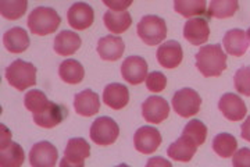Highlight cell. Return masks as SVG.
I'll use <instances>...</instances> for the list:
<instances>
[{"mask_svg": "<svg viewBox=\"0 0 250 167\" xmlns=\"http://www.w3.org/2000/svg\"><path fill=\"white\" fill-rule=\"evenodd\" d=\"M196 67L205 77H218L227 69V54L220 45L202 46L196 54Z\"/></svg>", "mask_w": 250, "mask_h": 167, "instance_id": "6da1fadb", "label": "cell"}, {"mask_svg": "<svg viewBox=\"0 0 250 167\" xmlns=\"http://www.w3.org/2000/svg\"><path fill=\"white\" fill-rule=\"evenodd\" d=\"M62 18L57 11L50 7H36L28 16V28L32 34L39 36L50 35L57 31Z\"/></svg>", "mask_w": 250, "mask_h": 167, "instance_id": "7a4b0ae2", "label": "cell"}, {"mask_svg": "<svg viewBox=\"0 0 250 167\" xmlns=\"http://www.w3.org/2000/svg\"><path fill=\"white\" fill-rule=\"evenodd\" d=\"M4 77L11 87L18 91H25L36 84V67L32 63L18 59L6 69Z\"/></svg>", "mask_w": 250, "mask_h": 167, "instance_id": "3957f363", "label": "cell"}, {"mask_svg": "<svg viewBox=\"0 0 250 167\" xmlns=\"http://www.w3.org/2000/svg\"><path fill=\"white\" fill-rule=\"evenodd\" d=\"M136 32L143 44L154 46L160 45L166 39L167 25L159 16H145L136 26Z\"/></svg>", "mask_w": 250, "mask_h": 167, "instance_id": "277c9868", "label": "cell"}, {"mask_svg": "<svg viewBox=\"0 0 250 167\" xmlns=\"http://www.w3.org/2000/svg\"><path fill=\"white\" fill-rule=\"evenodd\" d=\"M90 140L96 145L107 146L117 141L120 135V127L118 124L110 119V117H99L90 125Z\"/></svg>", "mask_w": 250, "mask_h": 167, "instance_id": "5b68a950", "label": "cell"}, {"mask_svg": "<svg viewBox=\"0 0 250 167\" xmlns=\"http://www.w3.org/2000/svg\"><path fill=\"white\" fill-rule=\"evenodd\" d=\"M200 105H202V97L195 89H179L172 96L174 112L184 119L197 115L200 110Z\"/></svg>", "mask_w": 250, "mask_h": 167, "instance_id": "8992f818", "label": "cell"}, {"mask_svg": "<svg viewBox=\"0 0 250 167\" xmlns=\"http://www.w3.org/2000/svg\"><path fill=\"white\" fill-rule=\"evenodd\" d=\"M1 145H0V165L3 167H20L24 163V149L16 143L10 142V132L1 125Z\"/></svg>", "mask_w": 250, "mask_h": 167, "instance_id": "52a82bcc", "label": "cell"}, {"mask_svg": "<svg viewBox=\"0 0 250 167\" xmlns=\"http://www.w3.org/2000/svg\"><path fill=\"white\" fill-rule=\"evenodd\" d=\"M90 156V146L83 138H71L67 142L64 150L62 166L81 167L85 165V160Z\"/></svg>", "mask_w": 250, "mask_h": 167, "instance_id": "ba28073f", "label": "cell"}, {"mask_svg": "<svg viewBox=\"0 0 250 167\" xmlns=\"http://www.w3.org/2000/svg\"><path fill=\"white\" fill-rule=\"evenodd\" d=\"M161 134L157 128L145 125L141 127L134 135L135 149L143 155H150L159 149L161 145Z\"/></svg>", "mask_w": 250, "mask_h": 167, "instance_id": "9c48e42d", "label": "cell"}, {"mask_svg": "<svg viewBox=\"0 0 250 167\" xmlns=\"http://www.w3.org/2000/svg\"><path fill=\"white\" fill-rule=\"evenodd\" d=\"M121 75L128 84L139 85L147 77V63L141 56H129L121 66Z\"/></svg>", "mask_w": 250, "mask_h": 167, "instance_id": "30bf717a", "label": "cell"}, {"mask_svg": "<svg viewBox=\"0 0 250 167\" xmlns=\"http://www.w3.org/2000/svg\"><path fill=\"white\" fill-rule=\"evenodd\" d=\"M142 115L147 123L160 124L170 115V105L160 96L147 97L142 103Z\"/></svg>", "mask_w": 250, "mask_h": 167, "instance_id": "8fae6325", "label": "cell"}, {"mask_svg": "<svg viewBox=\"0 0 250 167\" xmlns=\"http://www.w3.org/2000/svg\"><path fill=\"white\" fill-rule=\"evenodd\" d=\"M57 156L59 153L53 143L38 142L29 152V163L34 167H53L57 163Z\"/></svg>", "mask_w": 250, "mask_h": 167, "instance_id": "7c38bea8", "label": "cell"}, {"mask_svg": "<svg viewBox=\"0 0 250 167\" xmlns=\"http://www.w3.org/2000/svg\"><path fill=\"white\" fill-rule=\"evenodd\" d=\"M67 20L71 28L82 31L89 28L95 21V11L86 3H74L67 11Z\"/></svg>", "mask_w": 250, "mask_h": 167, "instance_id": "4fadbf2b", "label": "cell"}, {"mask_svg": "<svg viewBox=\"0 0 250 167\" xmlns=\"http://www.w3.org/2000/svg\"><path fill=\"white\" fill-rule=\"evenodd\" d=\"M218 109L223 116L229 121H239L246 116V105L236 94H225L218 102Z\"/></svg>", "mask_w": 250, "mask_h": 167, "instance_id": "5bb4252c", "label": "cell"}, {"mask_svg": "<svg viewBox=\"0 0 250 167\" xmlns=\"http://www.w3.org/2000/svg\"><path fill=\"white\" fill-rule=\"evenodd\" d=\"M210 36V28L208 23L205 18L192 17L188 20L184 25V38L189 44L199 46V45L206 44Z\"/></svg>", "mask_w": 250, "mask_h": 167, "instance_id": "9a60e30c", "label": "cell"}, {"mask_svg": "<svg viewBox=\"0 0 250 167\" xmlns=\"http://www.w3.org/2000/svg\"><path fill=\"white\" fill-rule=\"evenodd\" d=\"M157 62L164 69H175L178 67L184 59L182 46L177 41H168L159 46L157 49Z\"/></svg>", "mask_w": 250, "mask_h": 167, "instance_id": "2e32d148", "label": "cell"}, {"mask_svg": "<svg viewBox=\"0 0 250 167\" xmlns=\"http://www.w3.org/2000/svg\"><path fill=\"white\" fill-rule=\"evenodd\" d=\"M124 41L117 35H107L100 38L98 42V53L103 60L117 62L124 53Z\"/></svg>", "mask_w": 250, "mask_h": 167, "instance_id": "e0dca14e", "label": "cell"}, {"mask_svg": "<svg viewBox=\"0 0 250 167\" xmlns=\"http://www.w3.org/2000/svg\"><path fill=\"white\" fill-rule=\"evenodd\" d=\"M67 117V109L62 105L50 102L43 112L34 113V121L42 128H53Z\"/></svg>", "mask_w": 250, "mask_h": 167, "instance_id": "ac0fdd59", "label": "cell"}, {"mask_svg": "<svg viewBox=\"0 0 250 167\" xmlns=\"http://www.w3.org/2000/svg\"><path fill=\"white\" fill-rule=\"evenodd\" d=\"M197 150V145L192 138L182 134L177 141L171 143L167 149L168 158L177 162H190Z\"/></svg>", "mask_w": 250, "mask_h": 167, "instance_id": "d6986e66", "label": "cell"}, {"mask_svg": "<svg viewBox=\"0 0 250 167\" xmlns=\"http://www.w3.org/2000/svg\"><path fill=\"white\" fill-rule=\"evenodd\" d=\"M74 109L80 116L90 117L100 110V99L96 92L85 89L74 97Z\"/></svg>", "mask_w": 250, "mask_h": 167, "instance_id": "ffe728a7", "label": "cell"}, {"mask_svg": "<svg viewBox=\"0 0 250 167\" xmlns=\"http://www.w3.org/2000/svg\"><path fill=\"white\" fill-rule=\"evenodd\" d=\"M223 45L225 48L227 53L229 56H236V57H241L245 53L248 52V48H249V39L246 36V32L243 29L239 28H235L228 31L225 35H224Z\"/></svg>", "mask_w": 250, "mask_h": 167, "instance_id": "44dd1931", "label": "cell"}, {"mask_svg": "<svg viewBox=\"0 0 250 167\" xmlns=\"http://www.w3.org/2000/svg\"><path fill=\"white\" fill-rule=\"evenodd\" d=\"M103 102L113 110H121L129 102V91L123 84H108L103 91Z\"/></svg>", "mask_w": 250, "mask_h": 167, "instance_id": "7402d4cb", "label": "cell"}, {"mask_svg": "<svg viewBox=\"0 0 250 167\" xmlns=\"http://www.w3.org/2000/svg\"><path fill=\"white\" fill-rule=\"evenodd\" d=\"M3 45L10 53H22L29 48V36L24 28H11L3 35Z\"/></svg>", "mask_w": 250, "mask_h": 167, "instance_id": "603a6c76", "label": "cell"}, {"mask_svg": "<svg viewBox=\"0 0 250 167\" xmlns=\"http://www.w3.org/2000/svg\"><path fill=\"white\" fill-rule=\"evenodd\" d=\"M81 48V38L72 31H62L54 38V52L60 56H71Z\"/></svg>", "mask_w": 250, "mask_h": 167, "instance_id": "cb8c5ba5", "label": "cell"}, {"mask_svg": "<svg viewBox=\"0 0 250 167\" xmlns=\"http://www.w3.org/2000/svg\"><path fill=\"white\" fill-rule=\"evenodd\" d=\"M104 25L111 34H123L125 32L131 24H132V17L128 11H114L110 10L106 11V14L103 16Z\"/></svg>", "mask_w": 250, "mask_h": 167, "instance_id": "d4e9b609", "label": "cell"}, {"mask_svg": "<svg viewBox=\"0 0 250 167\" xmlns=\"http://www.w3.org/2000/svg\"><path fill=\"white\" fill-rule=\"evenodd\" d=\"M59 75L64 82L75 85V84H80L81 81L85 78V70L80 62H77L74 59H67L60 64Z\"/></svg>", "mask_w": 250, "mask_h": 167, "instance_id": "484cf974", "label": "cell"}, {"mask_svg": "<svg viewBox=\"0 0 250 167\" xmlns=\"http://www.w3.org/2000/svg\"><path fill=\"white\" fill-rule=\"evenodd\" d=\"M174 10L185 18L206 14V0H174Z\"/></svg>", "mask_w": 250, "mask_h": 167, "instance_id": "4316f807", "label": "cell"}, {"mask_svg": "<svg viewBox=\"0 0 250 167\" xmlns=\"http://www.w3.org/2000/svg\"><path fill=\"white\" fill-rule=\"evenodd\" d=\"M238 149V141L231 134H218L213 140V150L217 153V156L227 159L233 156V153Z\"/></svg>", "mask_w": 250, "mask_h": 167, "instance_id": "83f0119b", "label": "cell"}, {"mask_svg": "<svg viewBox=\"0 0 250 167\" xmlns=\"http://www.w3.org/2000/svg\"><path fill=\"white\" fill-rule=\"evenodd\" d=\"M239 9L238 0H211L208 6V16L213 18H229Z\"/></svg>", "mask_w": 250, "mask_h": 167, "instance_id": "f1b7e54d", "label": "cell"}, {"mask_svg": "<svg viewBox=\"0 0 250 167\" xmlns=\"http://www.w3.org/2000/svg\"><path fill=\"white\" fill-rule=\"evenodd\" d=\"M28 9V0H0V14L6 20L21 18Z\"/></svg>", "mask_w": 250, "mask_h": 167, "instance_id": "f546056e", "label": "cell"}, {"mask_svg": "<svg viewBox=\"0 0 250 167\" xmlns=\"http://www.w3.org/2000/svg\"><path fill=\"white\" fill-rule=\"evenodd\" d=\"M49 100L46 95L39 91V89H32V91H28V94L24 97V105L27 107L29 112L32 113H39V112H43L46 107L49 106Z\"/></svg>", "mask_w": 250, "mask_h": 167, "instance_id": "4dcf8cb0", "label": "cell"}, {"mask_svg": "<svg viewBox=\"0 0 250 167\" xmlns=\"http://www.w3.org/2000/svg\"><path fill=\"white\" fill-rule=\"evenodd\" d=\"M182 134H185L189 138H192L195 141V143L199 146V145L205 143L206 138H207V127L200 120H190L185 125Z\"/></svg>", "mask_w": 250, "mask_h": 167, "instance_id": "1f68e13d", "label": "cell"}, {"mask_svg": "<svg viewBox=\"0 0 250 167\" xmlns=\"http://www.w3.org/2000/svg\"><path fill=\"white\" fill-rule=\"evenodd\" d=\"M235 89L245 96H250V67H241L233 77Z\"/></svg>", "mask_w": 250, "mask_h": 167, "instance_id": "d6a6232c", "label": "cell"}, {"mask_svg": "<svg viewBox=\"0 0 250 167\" xmlns=\"http://www.w3.org/2000/svg\"><path fill=\"white\" fill-rule=\"evenodd\" d=\"M167 87V78L163 72L159 71H153L150 74H147L146 77V88L152 92H161Z\"/></svg>", "mask_w": 250, "mask_h": 167, "instance_id": "836d02e7", "label": "cell"}, {"mask_svg": "<svg viewBox=\"0 0 250 167\" xmlns=\"http://www.w3.org/2000/svg\"><path fill=\"white\" fill-rule=\"evenodd\" d=\"M232 165L235 167L246 166L250 167V149L249 148H242L236 150L232 156Z\"/></svg>", "mask_w": 250, "mask_h": 167, "instance_id": "e575fe53", "label": "cell"}, {"mask_svg": "<svg viewBox=\"0 0 250 167\" xmlns=\"http://www.w3.org/2000/svg\"><path fill=\"white\" fill-rule=\"evenodd\" d=\"M132 1L134 0H103V3L108 9L114 10V11H125L132 4Z\"/></svg>", "mask_w": 250, "mask_h": 167, "instance_id": "d590c367", "label": "cell"}, {"mask_svg": "<svg viewBox=\"0 0 250 167\" xmlns=\"http://www.w3.org/2000/svg\"><path fill=\"white\" fill-rule=\"evenodd\" d=\"M242 138L250 142V116L245 120V123L242 124Z\"/></svg>", "mask_w": 250, "mask_h": 167, "instance_id": "8d00e7d4", "label": "cell"}, {"mask_svg": "<svg viewBox=\"0 0 250 167\" xmlns=\"http://www.w3.org/2000/svg\"><path fill=\"white\" fill-rule=\"evenodd\" d=\"M156 163H161V165H170V162H166V160H161V159H154V160H149L147 162V166H152V165H156Z\"/></svg>", "mask_w": 250, "mask_h": 167, "instance_id": "74e56055", "label": "cell"}, {"mask_svg": "<svg viewBox=\"0 0 250 167\" xmlns=\"http://www.w3.org/2000/svg\"><path fill=\"white\" fill-rule=\"evenodd\" d=\"M246 36H248V39H249V42H250V28L246 31Z\"/></svg>", "mask_w": 250, "mask_h": 167, "instance_id": "f35d334b", "label": "cell"}]
</instances>
